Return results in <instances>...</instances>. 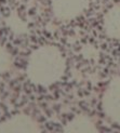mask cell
Returning a JSON list of instances; mask_svg holds the SVG:
<instances>
[{"mask_svg":"<svg viewBox=\"0 0 120 133\" xmlns=\"http://www.w3.org/2000/svg\"><path fill=\"white\" fill-rule=\"evenodd\" d=\"M69 131H77V132H93L96 131V128L89 118L86 117H77L74 119L67 127Z\"/></svg>","mask_w":120,"mask_h":133,"instance_id":"obj_4","label":"cell"},{"mask_svg":"<svg viewBox=\"0 0 120 133\" xmlns=\"http://www.w3.org/2000/svg\"><path fill=\"white\" fill-rule=\"evenodd\" d=\"M103 108L107 117L120 125V76L112 79L106 89Z\"/></svg>","mask_w":120,"mask_h":133,"instance_id":"obj_1","label":"cell"},{"mask_svg":"<svg viewBox=\"0 0 120 133\" xmlns=\"http://www.w3.org/2000/svg\"><path fill=\"white\" fill-rule=\"evenodd\" d=\"M105 30L111 38L120 39V3L112 6L105 16Z\"/></svg>","mask_w":120,"mask_h":133,"instance_id":"obj_3","label":"cell"},{"mask_svg":"<svg viewBox=\"0 0 120 133\" xmlns=\"http://www.w3.org/2000/svg\"><path fill=\"white\" fill-rule=\"evenodd\" d=\"M88 4V0H58V11L61 16L72 18L80 14Z\"/></svg>","mask_w":120,"mask_h":133,"instance_id":"obj_2","label":"cell"}]
</instances>
